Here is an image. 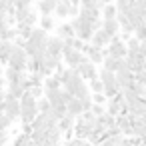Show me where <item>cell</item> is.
<instances>
[{
	"label": "cell",
	"instance_id": "cell-1",
	"mask_svg": "<svg viewBox=\"0 0 146 146\" xmlns=\"http://www.w3.org/2000/svg\"><path fill=\"white\" fill-rule=\"evenodd\" d=\"M14 22L16 24H22V26H28V28H34V24L38 22V14L34 12L32 6H26V8H18L14 10Z\"/></svg>",
	"mask_w": 146,
	"mask_h": 146
},
{
	"label": "cell",
	"instance_id": "cell-2",
	"mask_svg": "<svg viewBox=\"0 0 146 146\" xmlns=\"http://www.w3.org/2000/svg\"><path fill=\"white\" fill-rule=\"evenodd\" d=\"M26 58H28V56H26V52H24L22 46H12V52H10L6 64H8L10 68L18 70V72H26Z\"/></svg>",
	"mask_w": 146,
	"mask_h": 146
},
{
	"label": "cell",
	"instance_id": "cell-3",
	"mask_svg": "<svg viewBox=\"0 0 146 146\" xmlns=\"http://www.w3.org/2000/svg\"><path fill=\"white\" fill-rule=\"evenodd\" d=\"M54 124H56V120H54V116H52V110H48L46 114H36V118L30 122V130L44 134V132H46L50 126H54Z\"/></svg>",
	"mask_w": 146,
	"mask_h": 146
},
{
	"label": "cell",
	"instance_id": "cell-4",
	"mask_svg": "<svg viewBox=\"0 0 146 146\" xmlns=\"http://www.w3.org/2000/svg\"><path fill=\"white\" fill-rule=\"evenodd\" d=\"M2 98H4V112H2V114H4L10 122H16L18 116H20V104H18V100L12 98V96H8V94H4Z\"/></svg>",
	"mask_w": 146,
	"mask_h": 146
},
{
	"label": "cell",
	"instance_id": "cell-5",
	"mask_svg": "<svg viewBox=\"0 0 146 146\" xmlns=\"http://www.w3.org/2000/svg\"><path fill=\"white\" fill-rule=\"evenodd\" d=\"M92 128H94V124H90L88 120H84V118L80 116V118H76V120H74V126H72V136H74V138H78V140H86Z\"/></svg>",
	"mask_w": 146,
	"mask_h": 146
},
{
	"label": "cell",
	"instance_id": "cell-6",
	"mask_svg": "<svg viewBox=\"0 0 146 146\" xmlns=\"http://www.w3.org/2000/svg\"><path fill=\"white\" fill-rule=\"evenodd\" d=\"M76 72H78V76L86 82V80H92V78H96V74H98V68H96V64H92V62H88L86 60V56L82 58V62L76 66Z\"/></svg>",
	"mask_w": 146,
	"mask_h": 146
},
{
	"label": "cell",
	"instance_id": "cell-7",
	"mask_svg": "<svg viewBox=\"0 0 146 146\" xmlns=\"http://www.w3.org/2000/svg\"><path fill=\"white\" fill-rule=\"evenodd\" d=\"M62 62V58L60 56H50V54H44V58H42V62H40V72L44 74V76H50L54 70H56V66Z\"/></svg>",
	"mask_w": 146,
	"mask_h": 146
},
{
	"label": "cell",
	"instance_id": "cell-8",
	"mask_svg": "<svg viewBox=\"0 0 146 146\" xmlns=\"http://www.w3.org/2000/svg\"><path fill=\"white\" fill-rule=\"evenodd\" d=\"M114 128H116V132H120L122 136H132V118H130L128 114L116 116Z\"/></svg>",
	"mask_w": 146,
	"mask_h": 146
},
{
	"label": "cell",
	"instance_id": "cell-9",
	"mask_svg": "<svg viewBox=\"0 0 146 146\" xmlns=\"http://www.w3.org/2000/svg\"><path fill=\"white\" fill-rule=\"evenodd\" d=\"M114 76H116V84H118L120 90L132 88V84H134V74H132L130 70H116Z\"/></svg>",
	"mask_w": 146,
	"mask_h": 146
},
{
	"label": "cell",
	"instance_id": "cell-10",
	"mask_svg": "<svg viewBox=\"0 0 146 146\" xmlns=\"http://www.w3.org/2000/svg\"><path fill=\"white\" fill-rule=\"evenodd\" d=\"M82 54L86 56V60H88V62H92V64H102L104 50H100V48H94V46L86 44V48H84V52H82Z\"/></svg>",
	"mask_w": 146,
	"mask_h": 146
},
{
	"label": "cell",
	"instance_id": "cell-11",
	"mask_svg": "<svg viewBox=\"0 0 146 146\" xmlns=\"http://www.w3.org/2000/svg\"><path fill=\"white\" fill-rule=\"evenodd\" d=\"M90 46H94V48H100V50H104L106 46H108V42H110V38L102 32V30H94L92 32V36H90Z\"/></svg>",
	"mask_w": 146,
	"mask_h": 146
},
{
	"label": "cell",
	"instance_id": "cell-12",
	"mask_svg": "<svg viewBox=\"0 0 146 146\" xmlns=\"http://www.w3.org/2000/svg\"><path fill=\"white\" fill-rule=\"evenodd\" d=\"M46 54H50V56H60V54H62V38H58V36H48V40H46Z\"/></svg>",
	"mask_w": 146,
	"mask_h": 146
},
{
	"label": "cell",
	"instance_id": "cell-13",
	"mask_svg": "<svg viewBox=\"0 0 146 146\" xmlns=\"http://www.w3.org/2000/svg\"><path fill=\"white\" fill-rule=\"evenodd\" d=\"M100 30L108 36V38H112V36H116L118 32H120V26H118V22H116V18L114 20H102V24H100Z\"/></svg>",
	"mask_w": 146,
	"mask_h": 146
},
{
	"label": "cell",
	"instance_id": "cell-14",
	"mask_svg": "<svg viewBox=\"0 0 146 146\" xmlns=\"http://www.w3.org/2000/svg\"><path fill=\"white\" fill-rule=\"evenodd\" d=\"M64 106H66V114H68V116H72V118H80V116H82V106H80V100L70 98Z\"/></svg>",
	"mask_w": 146,
	"mask_h": 146
},
{
	"label": "cell",
	"instance_id": "cell-15",
	"mask_svg": "<svg viewBox=\"0 0 146 146\" xmlns=\"http://www.w3.org/2000/svg\"><path fill=\"white\" fill-rule=\"evenodd\" d=\"M42 96H44V98L48 100L50 108L64 104V102H62V96H60V88H58V90H44V92H42Z\"/></svg>",
	"mask_w": 146,
	"mask_h": 146
},
{
	"label": "cell",
	"instance_id": "cell-16",
	"mask_svg": "<svg viewBox=\"0 0 146 146\" xmlns=\"http://www.w3.org/2000/svg\"><path fill=\"white\" fill-rule=\"evenodd\" d=\"M58 0H38V12L42 16H52Z\"/></svg>",
	"mask_w": 146,
	"mask_h": 146
},
{
	"label": "cell",
	"instance_id": "cell-17",
	"mask_svg": "<svg viewBox=\"0 0 146 146\" xmlns=\"http://www.w3.org/2000/svg\"><path fill=\"white\" fill-rule=\"evenodd\" d=\"M144 134H146V118L132 120V136L134 138H144Z\"/></svg>",
	"mask_w": 146,
	"mask_h": 146
},
{
	"label": "cell",
	"instance_id": "cell-18",
	"mask_svg": "<svg viewBox=\"0 0 146 146\" xmlns=\"http://www.w3.org/2000/svg\"><path fill=\"white\" fill-rule=\"evenodd\" d=\"M24 92H26V88H24L20 82H10L4 94H8V96H12V98H16V100H18V98H20Z\"/></svg>",
	"mask_w": 146,
	"mask_h": 146
},
{
	"label": "cell",
	"instance_id": "cell-19",
	"mask_svg": "<svg viewBox=\"0 0 146 146\" xmlns=\"http://www.w3.org/2000/svg\"><path fill=\"white\" fill-rule=\"evenodd\" d=\"M118 62H120V58H114V56H110V54H104V58H102V68H104V70H110V72H116V70H118Z\"/></svg>",
	"mask_w": 146,
	"mask_h": 146
},
{
	"label": "cell",
	"instance_id": "cell-20",
	"mask_svg": "<svg viewBox=\"0 0 146 146\" xmlns=\"http://www.w3.org/2000/svg\"><path fill=\"white\" fill-rule=\"evenodd\" d=\"M12 42H8V40H0V62L2 64H6V60H8V56H10V52H12Z\"/></svg>",
	"mask_w": 146,
	"mask_h": 146
},
{
	"label": "cell",
	"instance_id": "cell-21",
	"mask_svg": "<svg viewBox=\"0 0 146 146\" xmlns=\"http://www.w3.org/2000/svg\"><path fill=\"white\" fill-rule=\"evenodd\" d=\"M100 16H102V20H114L116 18V8H114V4L110 2V4H104L102 8H100Z\"/></svg>",
	"mask_w": 146,
	"mask_h": 146
},
{
	"label": "cell",
	"instance_id": "cell-22",
	"mask_svg": "<svg viewBox=\"0 0 146 146\" xmlns=\"http://www.w3.org/2000/svg\"><path fill=\"white\" fill-rule=\"evenodd\" d=\"M38 28L44 30V32L54 30V18H52V16H40V18H38Z\"/></svg>",
	"mask_w": 146,
	"mask_h": 146
},
{
	"label": "cell",
	"instance_id": "cell-23",
	"mask_svg": "<svg viewBox=\"0 0 146 146\" xmlns=\"http://www.w3.org/2000/svg\"><path fill=\"white\" fill-rule=\"evenodd\" d=\"M42 88L44 90H58V88H62L60 86V82L56 80V76H44V80H42Z\"/></svg>",
	"mask_w": 146,
	"mask_h": 146
},
{
	"label": "cell",
	"instance_id": "cell-24",
	"mask_svg": "<svg viewBox=\"0 0 146 146\" xmlns=\"http://www.w3.org/2000/svg\"><path fill=\"white\" fill-rule=\"evenodd\" d=\"M56 36L64 40V38L74 36V30H72V26H70V24H66V22H64V24H60V26L56 28Z\"/></svg>",
	"mask_w": 146,
	"mask_h": 146
},
{
	"label": "cell",
	"instance_id": "cell-25",
	"mask_svg": "<svg viewBox=\"0 0 146 146\" xmlns=\"http://www.w3.org/2000/svg\"><path fill=\"white\" fill-rule=\"evenodd\" d=\"M90 96H92V94H90V90H88L86 82H82V84L76 88V92H74V98H76V100H80V102H82V100H88Z\"/></svg>",
	"mask_w": 146,
	"mask_h": 146
},
{
	"label": "cell",
	"instance_id": "cell-26",
	"mask_svg": "<svg viewBox=\"0 0 146 146\" xmlns=\"http://www.w3.org/2000/svg\"><path fill=\"white\" fill-rule=\"evenodd\" d=\"M22 72H18V70H14V68H10V66H6V70L2 72V78L10 84V82H16L18 80V76H20Z\"/></svg>",
	"mask_w": 146,
	"mask_h": 146
},
{
	"label": "cell",
	"instance_id": "cell-27",
	"mask_svg": "<svg viewBox=\"0 0 146 146\" xmlns=\"http://www.w3.org/2000/svg\"><path fill=\"white\" fill-rule=\"evenodd\" d=\"M28 80H30V86H42L44 74H42L40 70H36V72H28Z\"/></svg>",
	"mask_w": 146,
	"mask_h": 146
},
{
	"label": "cell",
	"instance_id": "cell-28",
	"mask_svg": "<svg viewBox=\"0 0 146 146\" xmlns=\"http://www.w3.org/2000/svg\"><path fill=\"white\" fill-rule=\"evenodd\" d=\"M52 14L58 16V18H68V4H64V2H56V8H54Z\"/></svg>",
	"mask_w": 146,
	"mask_h": 146
},
{
	"label": "cell",
	"instance_id": "cell-29",
	"mask_svg": "<svg viewBox=\"0 0 146 146\" xmlns=\"http://www.w3.org/2000/svg\"><path fill=\"white\" fill-rule=\"evenodd\" d=\"M114 8H116V14L118 12H126V10H130V6H132V2L130 0H114Z\"/></svg>",
	"mask_w": 146,
	"mask_h": 146
},
{
	"label": "cell",
	"instance_id": "cell-30",
	"mask_svg": "<svg viewBox=\"0 0 146 146\" xmlns=\"http://www.w3.org/2000/svg\"><path fill=\"white\" fill-rule=\"evenodd\" d=\"M12 146H32L30 142V134H18L12 142Z\"/></svg>",
	"mask_w": 146,
	"mask_h": 146
},
{
	"label": "cell",
	"instance_id": "cell-31",
	"mask_svg": "<svg viewBox=\"0 0 146 146\" xmlns=\"http://www.w3.org/2000/svg\"><path fill=\"white\" fill-rule=\"evenodd\" d=\"M88 90H90V94H98V92H102V84H100V80L98 78H92V80H88Z\"/></svg>",
	"mask_w": 146,
	"mask_h": 146
},
{
	"label": "cell",
	"instance_id": "cell-32",
	"mask_svg": "<svg viewBox=\"0 0 146 146\" xmlns=\"http://www.w3.org/2000/svg\"><path fill=\"white\" fill-rule=\"evenodd\" d=\"M36 110H38V114H46V112L50 110V104H48V100H46L44 96L36 100Z\"/></svg>",
	"mask_w": 146,
	"mask_h": 146
},
{
	"label": "cell",
	"instance_id": "cell-33",
	"mask_svg": "<svg viewBox=\"0 0 146 146\" xmlns=\"http://www.w3.org/2000/svg\"><path fill=\"white\" fill-rule=\"evenodd\" d=\"M130 90H132V92H134L138 98H144V96H146V86H144L142 82H134Z\"/></svg>",
	"mask_w": 146,
	"mask_h": 146
},
{
	"label": "cell",
	"instance_id": "cell-34",
	"mask_svg": "<svg viewBox=\"0 0 146 146\" xmlns=\"http://www.w3.org/2000/svg\"><path fill=\"white\" fill-rule=\"evenodd\" d=\"M132 36H134L136 40L144 42V38H146V26H144V24H142V26H136V28L132 30Z\"/></svg>",
	"mask_w": 146,
	"mask_h": 146
},
{
	"label": "cell",
	"instance_id": "cell-35",
	"mask_svg": "<svg viewBox=\"0 0 146 146\" xmlns=\"http://www.w3.org/2000/svg\"><path fill=\"white\" fill-rule=\"evenodd\" d=\"M26 92H28V94H30L34 100H38V98H42V92H44V88H42V86H30Z\"/></svg>",
	"mask_w": 146,
	"mask_h": 146
},
{
	"label": "cell",
	"instance_id": "cell-36",
	"mask_svg": "<svg viewBox=\"0 0 146 146\" xmlns=\"http://www.w3.org/2000/svg\"><path fill=\"white\" fill-rule=\"evenodd\" d=\"M88 112H90L92 116H96V118H98V116H102V114H104V106H102V104H94V102H92V106H90V110H88Z\"/></svg>",
	"mask_w": 146,
	"mask_h": 146
},
{
	"label": "cell",
	"instance_id": "cell-37",
	"mask_svg": "<svg viewBox=\"0 0 146 146\" xmlns=\"http://www.w3.org/2000/svg\"><path fill=\"white\" fill-rule=\"evenodd\" d=\"M10 126H12V122H10L4 114H0V132H6Z\"/></svg>",
	"mask_w": 146,
	"mask_h": 146
},
{
	"label": "cell",
	"instance_id": "cell-38",
	"mask_svg": "<svg viewBox=\"0 0 146 146\" xmlns=\"http://www.w3.org/2000/svg\"><path fill=\"white\" fill-rule=\"evenodd\" d=\"M10 2H12L14 10H18V8H26V6H30L32 0H10Z\"/></svg>",
	"mask_w": 146,
	"mask_h": 146
},
{
	"label": "cell",
	"instance_id": "cell-39",
	"mask_svg": "<svg viewBox=\"0 0 146 146\" xmlns=\"http://www.w3.org/2000/svg\"><path fill=\"white\" fill-rule=\"evenodd\" d=\"M134 82H142V84H146V70H138V72H134Z\"/></svg>",
	"mask_w": 146,
	"mask_h": 146
},
{
	"label": "cell",
	"instance_id": "cell-40",
	"mask_svg": "<svg viewBox=\"0 0 146 146\" xmlns=\"http://www.w3.org/2000/svg\"><path fill=\"white\" fill-rule=\"evenodd\" d=\"M92 102H94V104H102V106H104V104H106V96H104L102 92L92 94Z\"/></svg>",
	"mask_w": 146,
	"mask_h": 146
},
{
	"label": "cell",
	"instance_id": "cell-41",
	"mask_svg": "<svg viewBox=\"0 0 146 146\" xmlns=\"http://www.w3.org/2000/svg\"><path fill=\"white\" fill-rule=\"evenodd\" d=\"M78 10H80V6H68V16L76 18L78 16Z\"/></svg>",
	"mask_w": 146,
	"mask_h": 146
},
{
	"label": "cell",
	"instance_id": "cell-42",
	"mask_svg": "<svg viewBox=\"0 0 146 146\" xmlns=\"http://www.w3.org/2000/svg\"><path fill=\"white\" fill-rule=\"evenodd\" d=\"M2 112H4V98L0 96V114H2Z\"/></svg>",
	"mask_w": 146,
	"mask_h": 146
},
{
	"label": "cell",
	"instance_id": "cell-43",
	"mask_svg": "<svg viewBox=\"0 0 146 146\" xmlns=\"http://www.w3.org/2000/svg\"><path fill=\"white\" fill-rule=\"evenodd\" d=\"M98 2H100V4L104 6V4H110V2H112V0H98Z\"/></svg>",
	"mask_w": 146,
	"mask_h": 146
},
{
	"label": "cell",
	"instance_id": "cell-44",
	"mask_svg": "<svg viewBox=\"0 0 146 146\" xmlns=\"http://www.w3.org/2000/svg\"><path fill=\"white\" fill-rule=\"evenodd\" d=\"M0 96H4V84L0 82Z\"/></svg>",
	"mask_w": 146,
	"mask_h": 146
},
{
	"label": "cell",
	"instance_id": "cell-45",
	"mask_svg": "<svg viewBox=\"0 0 146 146\" xmlns=\"http://www.w3.org/2000/svg\"><path fill=\"white\" fill-rule=\"evenodd\" d=\"M0 82H2V84H4V78H2V68H0Z\"/></svg>",
	"mask_w": 146,
	"mask_h": 146
},
{
	"label": "cell",
	"instance_id": "cell-46",
	"mask_svg": "<svg viewBox=\"0 0 146 146\" xmlns=\"http://www.w3.org/2000/svg\"><path fill=\"white\" fill-rule=\"evenodd\" d=\"M2 146H12V144H2Z\"/></svg>",
	"mask_w": 146,
	"mask_h": 146
}]
</instances>
